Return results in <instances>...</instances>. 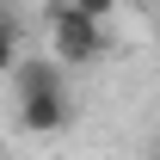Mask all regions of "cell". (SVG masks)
<instances>
[{
    "label": "cell",
    "instance_id": "cell-1",
    "mask_svg": "<svg viewBox=\"0 0 160 160\" xmlns=\"http://www.w3.org/2000/svg\"><path fill=\"white\" fill-rule=\"evenodd\" d=\"M43 19H49V43H56L62 68H86V62H99L111 49V31H105L111 6L105 0H56Z\"/></svg>",
    "mask_w": 160,
    "mask_h": 160
},
{
    "label": "cell",
    "instance_id": "cell-2",
    "mask_svg": "<svg viewBox=\"0 0 160 160\" xmlns=\"http://www.w3.org/2000/svg\"><path fill=\"white\" fill-rule=\"evenodd\" d=\"M6 86H12V105L43 99V92H68V68H62L56 56H43V49H25V56L12 62V74H6Z\"/></svg>",
    "mask_w": 160,
    "mask_h": 160
},
{
    "label": "cell",
    "instance_id": "cell-3",
    "mask_svg": "<svg viewBox=\"0 0 160 160\" xmlns=\"http://www.w3.org/2000/svg\"><path fill=\"white\" fill-rule=\"evenodd\" d=\"M12 117H19L25 136H62V129L74 123V92H43V99H25V105H12Z\"/></svg>",
    "mask_w": 160,
    "mask_h": 160
},
{
    "label": "cell",
    "instance_id": "cell-4",
    "mask_svg": "<svg viewBox=\"0 0 160 160\" xmlns=\"http://www.w3.org/2000/svg\"><path fill=\"white\" fill-rule=\"evenodd\" d=\"M25 56V37H19V19L0 12V74H12V62Z\"/></svg>",
    "mask_w": 160,
    "mask_h": 160
}]
</instances>
